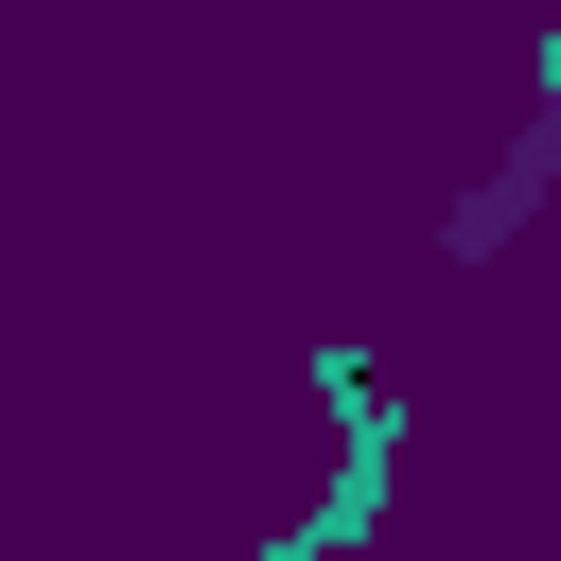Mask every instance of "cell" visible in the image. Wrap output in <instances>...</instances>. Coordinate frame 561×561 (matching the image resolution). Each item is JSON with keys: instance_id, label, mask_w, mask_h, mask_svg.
Wrapping results in <instances>:
<instances>
[{"instance_id": "6da1fadb", "label": "cell", "mask_w": 561, "mask_h": 561, "mask_svg": "<svg viewBox=\"0 0 561 561\" xmlns=\"http://www.w3.org/2000/svg\"><path fill=\"white\" fill-rule=\"evenodd\" d=\"M543 175H561V70H543V140H526V158H508V175H491V193H473V210H456V245H473V263H491V245H508V228H526V193H543Z\"/></svg>"}]
</instances>
